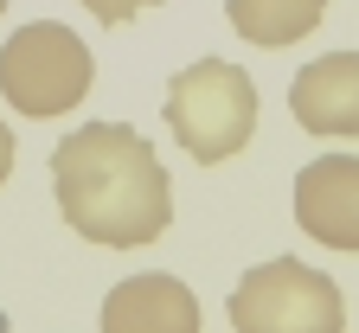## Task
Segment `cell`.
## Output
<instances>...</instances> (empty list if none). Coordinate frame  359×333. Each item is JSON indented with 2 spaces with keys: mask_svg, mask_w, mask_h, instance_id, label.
<instances>
[{
  "mask_svg": "<svg viewBox=\"0 0 359 333\" xmlns=\"http://www.w3.org/2000/svg\"><path fill=\"white\" fill-rule=\"evenodd\" d=\"M52 193L83 244L142 250L173 224V179L128 122H83L52 148Z\"/></svg>",
  "mask_w": 359,
  "mask_h": 333,
  "instance_id": "1",
  "label": "cell"
},
{
  "mask_svg": "<svg viewBox=\"0 0 359 333\" xmlns=\"http://www.w3.org/2000/svg\"><path fill=\"white\" fill-rule=\"evenodd\" d=\"M167 128L199 167H218L257 135V83L231 58H199L167 83Z\"/></svg>",
  "mask_w": 359,
  "mask_h": 333,
  "instance_id": "2",
  "label": "cell"
},
{
  "mask_svg": "<svg viewBox=\"0 0 359 333\" xmlns=\"http://www.w3.org/2000/svg\"><path fill=\"white\" fill-rule=\"evenodd\" d=\"M231 333H346L340 282L302 257H269L231 289Z\"/></svg>",
  "mask_w": 359,
  "mask_h": 333,
  "instance_id": "3",
  "label": "cell"
},
{
  "mask_svg": "<svg viewBox=\"0 0 359 333\" xmlns=\"http://www.w3.org/2000/svg\"><path fill=\"white\" fill-rule=\"evenodd\" d=\"M90 45L58 26V20H32L0 45V97L20 116H65L90 97Z\"/></svg>",
  "mask_w": 359,
  "mask_h": 333,
  "instance_id": "4",
  "label": "cell"
},
{
  "mask_svg": "<svg viewBox=\"0 0 359 333\" xmlns=\"http://www.w3.org/2000/svg\"><path fill=\"white\" fill-rule=\"evenodd\" d=\"M295 224L327 250H359V154H321L295 173Z\"/></svg>",
  "mask_w": 359,
  "mask_h": 333,
  "instance_id": "5",
  "label": "cell"
},
{
  "mask_svg": "<svg viewBox=\"0 0 359 333\" xmlns=\"http://www.w3.org/2000/svg\"><path fill=\"white\" fill-rule=\"evenodd\" d=\"M103 333H199V295L167 269H142L103 295Z\"/></svg>",
  "mask_w": 359,
  "mask_h": 333,
  "instance_id": "6",
  "label": "cell"
},
{
  "mask_svg": "<svg viewBox=\"0 0 359 333\" xmlns=\"http://www.w3.org/2000/svg\"><path fill=\"white\" fill-rule=\"evenodd\" d=\"M289 116L308 135H359V52H327L295 71Z\"/></svg>",
  "mask_w": 359,
  "mask_h": 333,
  "instance_id": "7",
  "label": "cell"
},
{
  "mask_svg": "<svg viewBox=\"0 0 359 333\" xmlns=\"http://www.w3.org/2000/svg\"><path fill=\"white\" fill-rule=\"evenodd\" d=\"M224 20L250 45H295L327 20V0H224Z\"/></svg>",
  "mask_w": 359,
  "mask_h": 333,
  "instance_id": "8",
  "label": "cell"
},
{
  "mask_svg": "<svg viewBox=\"0 0 359 333\" xmlns=\"http://www.w3.org/2000/svg\"><path fill=\"white\" fill-rule=\"evenodd\" d=\"M148 7H161V0H83V13H97L103 26H128V20H142Z\"/></svg>",
  "mask_w": 359,
  "mask_h": 333,
  "instance_id": "9",
  "label": "cell"
},
{
  "mask_svg": "<svg viewBox=\"0 0 359 333\" xmlns=\"http://www.w3.org/2000/svg\"><path fill=\"white\" fill-rule=\"evenodd\" d=\"M7 173H13V128L0 122V186H7Z\"/></svg>",
  "mask_w": 359,
  "mask_h": 333,
  "instance_id": "10",
  "label": "cell"
},
{
  "mask_svg": "<svg viewBox=\"0 0 359 333\" xmlns=\"http://www.w3.org/2000/svg\"><path fill=\"white\" fill-rule=\"evenodd\" d=\"M0 333H7V308H0Z\"/></svg>",
  "mask_w": 359,
  "mask_h": 333,
  "instance_id": "11",
  "label": "cell"
},
{
  "mask_svg": "<svg viewBox=\"0 0 359 333\" xmlns=\"http://www.w3.org/2000/svg\"><path fill=\"white\" fill-rule=\"evenodd\" d=\"M0 13H7V0H0Z\"/></svg>",
  "mask_w": 359,
  "mask_h": 333,
  "instance_id": "12",
  "label": "cell"
}]
</instances>
